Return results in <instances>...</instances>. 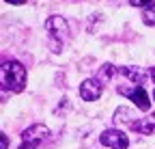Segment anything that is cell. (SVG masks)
I'll use <instances>...</instances> for the list:
<instances>
[{"label": "cell", "mask_w": 155, "mask_h": 149, "mask_svg": "<svg viewBox=\"0 0 155 149\" xmlns=\"http://www.w3.org/2000/svg\"><path fill=\"white\" fill-rule=\"evenodd\" d=\"M149 76H151V78H153V82H155V67H151V69H149Z\"/></svg>", "instance_id": "16"}, {"label": "cell", "mask_w": 155, "mask_h": 149, "mask_svg": "<svg viewBox=\"0 0 155 149\" xmlns=\"http://www.w3.org/2000/svg\"><path fill=\"white\" fill-rule=\"evenodd\" d=\"M116 71H119V69H116V67H114L112 63H106V65L101 67V71L97 73V80H99L101 84H106L108 80H112V76H114Z\"/></svg>", "instance_id": "9"}, {"label": "cell", "mask_w": 155, "mask_h": 149, "mask_svg": "<svg viewBox=\"0 0 155 149\" xmlns=\"http://www.w3.org/2000/svg\"><path fill=\"white\" fill-rule=\"evenodd\" d=\"M2 84L13 93L24 91L26 86V67L19 61H5L2 65Z\"/></svg>", "instance_id": "1"}, {"label": "cell", "mask_w": 155, "mask_h": 149, "mask_svg": "<svg viewBox=\"0 0 155 149\" xmlns=\"http://www.w3.org/2000/svg\"><path fill=\"white\" fill-rule=\"evenodd\" d=\"M48 136H50V127L43 123H35L22 132V143H35L37 145L39 141H45Z\"/></svg>", "instance_id": "6"}, {"label": "cell", "mask_w": 155, "mask_h": 149, "mask_svg": "<svg viewBox=\"0 0 155 149\" xmlns=\"http://www.w3.org/2000/svg\"><path fill=\"white\" fill-rule=\"evenodd\" d=\"M5 2H11V5H17V7H19V5H24L26 0H5Z\"/></svg>", "instance_id": "15"}, {"label": "cell", "mask_w": 155, "mask_h": 149, "mask_svg": "<svg viewBox=\"0 0 155 149\" xmlns=\"http://www.w3.org/2000/svg\"><path fill=\"white\" fill-rule=\"evenodd\" d=\"M119 73H123V76L127 78V80H131V82H136V86H140V82L149 76V71H144V69H140V67H136V65H123V67H119Z\"/></svg>", "instance_id": "8"}, {"label": "cell", "mask_w": 155, "mask_h": 149, "mask_svg": "<svg viewBox=\"0 0 155 149\" xmlns=\"http://www.w3.org/2000/svg\"><path fill=\"white\" fill-rule=\"evenodd\" d=\"M155 2V0H129L131 7H151Z\"/></svg>", "instance_id": "12"}, {"label": "cell", "mask_w": 155, "mask_h": 149, "mask_svg": "<svg viewBox=\"0 0 155 149\" xmlns=\"http://www.w3.org/2000/svg\"><path fill=\"white\" fill-rule=\"evenodd\" d=\"M101 89H104V84L97 78H88L80 84V97L84 102H95V100L101 97Z\"/></svg>", "instance_id": "5"}, {"label": "cell", "mask_w": 155, "mask_h": 149, "mask_svg": "<svg viewBox=\"0 0 155 149\" xmlns=\"http://www.w3.org/2000/svg\"><path fill=\"white\" fill-rule=\"evenodd\" d=\"M142 22H144L147 26H155V2H153L151 7L144 9V13H142Z\"/></svg>", "instance_id": "11"}, {"label": "cell", "mask_w": 155, "mask_h": 149, "mask_svg": "<svg viewBox=\"0 0 155 149\" xmlns=\"http://www.w3.org/2000/svg\"><path fill=\"white\" fill-rule=\"evenodd\" d=\"M0 149H9V138H7V134H0Z\"/></svg>", "instance_id": "13"}, {"label": "cell", "mask_w": 155, "mask_h": 149, "mask_svg": "<svg viewBox=\"0 0 155 149\" xmlns=\"http://www.w3.org/2000/svg\"><path fill=\"white\" fill-rule=\"evenodd\" d=\"M99 141H101V145H106V147H110V149H127V147H129L127 134H123L121 130H114V127L104 130L101 136H99Z\"/></svg>", "instance_id": "3"}, {"label": "cell", "mask_w": 155, "mask_h": 149, "mask_svg": "<svg viewBox=\"0 0 155 149\" xmlns=\"http://www.w3.org/2000/svg\"><path fill=\"white\" fill-rule=\"evenodd\" d=\"M19 149H37V145H35V143H22V145H19Z\"/></svg>", "instance_id": "14"}, {"label": "cell", "mask_w": 155, "mask_h": 149, "mask_svg": "<svg viewBox=\"0 0 155 149\" xmlns=\"http://www.w3.org/2000/svg\"><path fill=\"white\" fill-rule=\"evenodd\" d=\"M45 30L48 35L52 37V50L54 52H61V46H63V39H67L69 35V24L65 17L61 15H52L45 20Z\"/></svg>", "instance_id": "2"}, {"label": "cell", "mask_w": 155, "mask_h": 149, "mask_svg": "<svg viewBox=\"0 0 155 149\" xmlns=\"http://www.w3.org/2000/svg\"><path fill=\"white\" fill-rule=\"evenodd\" d=\"M153 100H155V91H153Z\"/></svg>", "instance_id": "17"}, {"label": "cell", "mask_w": 155, "mask_h": 149, "mask_svg": "<svg viewBox=\"0 0 155 149\" xmlns=\"http://www.w3.org/2000/svg\"><path fill=\"white\" fill-rule=\"evenodd\" d=\"M134 132H138V134H155V113H151L149 117L144 119H136L131 125H129Z\"/></svg>", "instance_id": "7"}, {"label": "cell", "mask_w": 155, "mask_h": 149, "mask_svg": "<svg viewBox=\"0 0 155 149\" xmlns=\"http://www.w3.org/2000/svg\"><path fill=\"white\" fill-rule=\"evenodd\" d=\"M129 115L134 117V113H129V108H127V106H121V108H116V110H114L116 121H123V123H127V125L134 123V119H129Z\"/></svg>", "instance_id": "10"}, {"label": "cell", "mask_w": 155, "mask_h": 149, "mask_svg": "<svg viewBox=\"0 0 155 149\" xmlns=\"http://www.w3.org/2000/svg\"><path fill=\"white\" fill-rule=\"evenodd\" d=\"M119 93L121 95H127L140 110H149L151 108V100H149V93L147 89L140 84V86H131V89H125V86H119Z\"/></svg>", "instance_id": "4"}]
</instances>
